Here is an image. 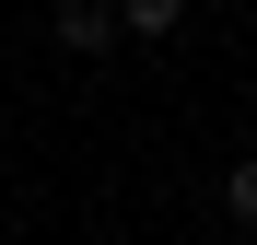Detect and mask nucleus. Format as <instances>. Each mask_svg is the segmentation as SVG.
Listing matches in <instances>:
<instances>
[{"instance_id": "nucleus-1", "label": "nucleus", "mask_w": 257, "mask_h": 245, "mask_svg": "<svg viewBox=\"0 0 257 245\" xmlns=\"http://www.w3.org/2000/svg\"><path fill=\"white\" fill-rule=\"evenodd\" d=\"M105 35H117L105 0H59V47H105Z\"/></svg>"}, {"instance_id": "nucleus-2", "label": "nucleus", "mask_w": 257, "mask_h": 245, "mask_svg": "<svg viewBox=\"0 0 257 245\" xmlns=\"http://www.w3.org/2000/svg\"><path fill=\"white\" fill-rule=\"evenodd\" d=\"M105 12H117V35H176L187 0H105Z\"/></svg>"}, {"instance_id": "nucleus-3", "label": "nucleus", "mask_w": 257, "mask_h": 245, "mask_svg": "<svg viewBox=\"0 0 257 245\" xmlns=\"http://www.w3.org/2000/svg\"><path fill=\"white\" fill-rule=\"evenodd\" d=\"M222 198H234V222H245V233H257V152H245V163H234V187H222Z\"/></svg>"}]
</instances>
